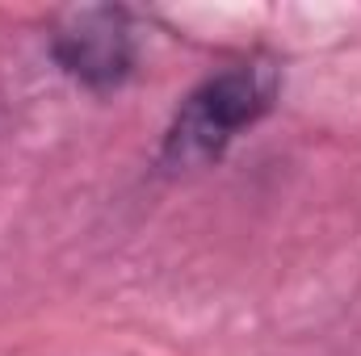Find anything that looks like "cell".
<instances>
[{"label":"cell","mask_w":361,"mask_h":356,"mask_svg":"<svg viewBox=\"0 0 361 356\" xmlns=\"http://www.w3.org/2000/svg\"><path fill=\"white\" fill-rule=\"evenodd\" d=\"M281 80V63L261 51L210 68L169 113L156 147V172L193 177L223 164L227 151L277 109Z\"/></svg>","instance_id":"cell-1"},{"label":"cell","mask_w":361,"mask_h":356,"mask_svg":"<svg viewBox=\"0 0 361 356\" xmlns=\"http://www.w3.org/2000/svg\"><path fill=\"white\" fill-rule=\"evenodd\" d=\"M47 55L55 72L76 89H85L89 96H114L139 76L143 63L135 13L122 4L68 8L47 34Z\"/></svg>","instance_id":"cell-2"}]
</instances>
